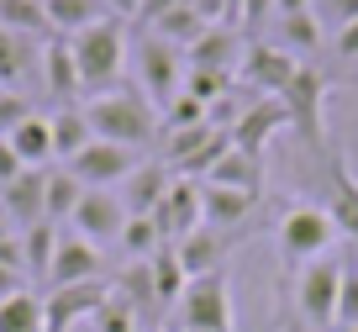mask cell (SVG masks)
Wrapping results in <instances>:
<instances>
[{"label": "cell", "instance_id": "obj_12", "mask_svg": "<svg viewBox=\"0 0 358 332\" xmlns=\"http://www.w3.org/2000/svg\"><path fill=\"white\" fill-rule=\"evenodd\" d=\"M85 279H106V248L85 243L79 233H64L53 248V269H48L43 285L58 290V285H85Z\"/></svg>", "mask_w": 358, "mask_h": 332}, {"label": "cell", "instance_id": "obj_17", "mask_svg": "<svg viewBox=\"0 0 358 332\" xmlns=\"http://www.w3.org/2000/svg\"><path fill=\"white\" fill-rule=\"evenodd\" d=\"M0 206L11 211L16 233L32 227V221H48V169H22L11 185L0 190Z\"/></svg>", "mask_w": 358, "mask_h": 332}, {"label": "cell", "instance_id": "obj_13", "mask_svg": "<svg viewBox=\"0 0 358 332\" xmlns=\"http://www.w3.org/2000/svg\"><path fill=\"white\" fill-rule=\"evenodd\" d=\"M280 127H290V116H285V100H280V95H264V100H253V106L237 116L232 148H243V153L264 158V153H268V137L280 132Z\"/></svg>", "mask_w": 358, "mask_h": 332}, {"label": "cell", "instance_id": "obj_43", "mask_svg": "<svg viewBox=\"0 0 358 332\" xmlns=\"http://www.w3.org/2000/svg\"><path fill=\"white\" fill-rule=\"evenodd\" d=\"M0 237H16V221H11V211L0 206Z\"/></svg>", "mask_w": 358, "mask_h": 332}, {"label": "cell", "instance_id": "obj_37", "mask_svg": "<svg viewBox=\"0 0 358 332\" xmlns=\"http://www.w3.org/2000/svg\"><path fill=\"white\" fill-rule=\"evenodd\" d=\"M237 16H243L248 32H258V27L274 16V0H237Z\"/></svg>", "mask_w": 358, "mask_h": 332}, {"label": "cell", "instance_id": "obj_36", "mask_svg": "<svg viewBox=\"0 0 358 332\" xmlns=\"http://www.w3.org/2000/svg\"><path fill=\"white\" fill-rule=\"evenodd\" d=\"M90 321H95V332H137V317H132V311H127V306H122L116 296L106 300V306L95 311Z\"/></svg>", "mask_w": 358, "mask_h": 332}, {"label": "cell", "instance_id": "obj_19", "mask_svg": "<svg viewBox=\"0 0 358 332\" xmlns=\"http://www.w3.org/2000/svg\"><path fill=\"white\" fill-rule=\"evenodd\" d=\"M201 211H206V227L237 233L258 211V195H243V190H227V185H201Z\"/></svg>", "mask_w": 358, "mask_h": 332}, {"label": "cell", "instance_id": "obj_31", "mask_svg": "<svg viewBox=\"0 0 358 332\" xmlns=\"http://www.w3.org/2000/svg\"><path fill=\"white\" fill-rule=\"evenodd\" d=\"M153 32H158V37H164V43H174V48H190V43H195V37H201V32H206V16H201V11H195L190 0H179V6H174V11H169V16H164V22H158V27H153Z\"/></svg>", "mask_w": 358, "mask_h": 332}, {"label": "cell", "instance_id": "obj_23", "mask_svg": "<svg viewBox=\"0 0 358 332\" xmlns=\"http://www.w3.org/2000/svg\"><path fill=\"white\" fill-rule=\"evenodd\" d=\"M6 143H11V153L22 158L27 169H53L58 164L53 158V122H48V116H27Z\"/></svg>", "mask_w": 358, "mask_h": 332}, {"label": "cell", "instance_id": "obj_22", "mask_svg": "<svg viewBox=\"0 0 358 332\" xmlns=\"http://www.w3.org/2000/svg\"><path fill=\"white\" fill-rule=\"evenodd\" d=\"M190 64L195 69H216V74L232 79V69L243 64V37L227 32V27H206V32L190 43Z\"/></svg>", "mask_w": 358, "mask_h": 332}, {"label": "cell", "instance_id": "obj_4", "mask_svg": "<svg viewBox=\"0 0 358 332\" xmlns=\"http://www.w3.org/2000/svg\"><path fill=\"white\" fill-rule=\"evenodd\" d=\"M337 285H343V248L301 264L295 275V306L311 332H337Z\"/></svg>", "mask_w": 358, "mask_h": 332}, {"label": "cell", "instance_id": "obj_14", "mask_svg": "<svg viewBox=\"0 0 358 332\" xmlns=\"http://www.w3.org/2000/svg\"><path fill=\"white\" fill-rule=\"evenodd\" d=\"M169 185H174V169H169L164 158H143V164L122 179V190H116V195H122L127 216H153L158 200L169 195Z\"/></svg>", "mask_w": 358, "mask_h": 332}, {"label": "cell", "instance_id": "obj_30", "mask_svg": "<svg viewBox=\"0 0 358 332\" xmlns=\"http://www.w3.org/2000/svg\"><path fill=\"white\" fill-rule=\"evenodd\" d=\"M79 195H85V185H79V179L69 174L64 164H53V169H48V221H53V227L74 216Z\"/></svg>", "mask_w": 358, "mask_h": 332}, {"label": "cell", "instance_id": "obj_25", "mask_svg": "<svg viewBox=\"0 0 358 332\" xmlns=\"http://www.w3.org/2000/svg\"><path fill=\"white\" fill-rule=\"evenodd\" d=\"M48 122H53V158H58V164H69V158H74L79 148H90V143H95L85 106H58L53 116H48Z\"/></svg>", "mask_w": 358, "mask_h": 332}, {"label": "cell", "instance_id": "obj_44", "mask_svg": "<svg viewBox=\"0 0 358 332\" xmlns=\"http://www.w3.org/2000/svg\"><path fill=\"white\" fill-rule=\"evenodd\" d=\"M343 332H358V327H343Z\"/></svg>", "mask_w": 358, "mask_h": 332}, {"label": "cell", "instance_id": "obj_8", "mask_svg": "<svg viewBox=\"0 0 358 332\" xmlns=\"http://www.w3.org/2000/svg\"><path fill=\"white\" fill-rule=\"evenodd\" d=\"M111 300V285L106 279H85V285H58L43 296V332H69L79 321H90L95 311Z\"/></svg>", "mask_w": 358, "mask_h": 332}, {"label": "cell", "instance_id": "obj_26", "mask_svg": "<svg viewBox=\"0 0 358 332\" xmlns=\"http://www.w3.org/2000/svg\"><path fill=\"white\" fill-rule=\"evenodd\" d=\"M58 237H64V233H58L53 221H32V227H22V264H27V279H48Z\"/></svg>", "mask_w": 358, "mask_h": 332}, {"label": "cell", "instance_id": "obj_28", "mask_svg": "<svg viewBox=\"0 0 358 332\" xmlns=\"http://www.w3.org/2000/svg\"><path fill=\"white\" fill-rule=\"evenodd\" d=\"M0 27H11V32H22V37H37V43L53 37L43 0H0Z\"/></svg>", "mask_w": 358, "mask_h": 332}, {"label": "cell", "instance_id": "obj_3", "mask_svg": "<svg viewBox=\"0 0 358 332\" xmlns=\"http://www.w3.org/2000/svg\"><path fill=\"white\" fill-rule=\"evenodd\" d=\"M132 74H137V90L153 100V111L164 116V106L185 90V48L164 43L158 32H143L132 43Z\"/></svg>", "mask_w": 358, "mask_h": 332}, {"label": "cell", "instance_id": "obj_42", "mask_svg": "<svg viewBox=\"0 0 358 332\" xmlns=\"http://www.w3.org/2000/svg\"><path fill=\"white\" fill-rule=\"evenodd\" d=\"M295 11H311V0H274V16H295Z\"/></svg>", "mask_w": 358, "mask_h": 332}, {"label": "cell", "instance_id": "obj_16", "mask_svg": "<svg viewBox=\"0 0 358 332\" xmlns=\"http://www.w3.org/2000/svg\"><path fill=\"white\" fill-rule=\"evenodd\" d=\"M295 69H301V58H290L280 43H253L248 48V64H243V79L253 90H264V95H285Z\"/></svg>", "mask_w": 358, "mask_h": 332}, {"label": "cell", "instance_id": "obj_35", "mask_svg": "<svg viewBox=\"0 0 358 332\" xmlns=\"http://www.w3.org/2000/svg\"><path fill=\"white\" fill-rule=\"evenodd\" d=\"M27 116H37V111H32V95H22V90H0V137H11Z\"/></svg>", "mask_w": 358, "mask_h": 332}, {"label": "cell", "instance_id": "obj_32", "mask_svg": "<svg viewBox=\"0 0 358 332\" xmlns=\"http://www.w3.org/2000/svg\"><path fill=\"white\" fill-rule=\"evenodd\" d=\"M116 248H122V254L137 264V258H153L158 248H164V233H158V221H153V216H127L122 243H116Z\"/></svg>", "mask_w": 358, "mask_h": 332}, {"label": "cell", "instance_id": "obj_33", "mask_svg": "<svg viewBox=\"0 0 358 332\" xmlns=\"http://www.w3.org/2000/svg\"><path fill=\"white\" fill-rule=\"evenodd\" d=\"M358 327V243L343 248V285H337V332Z\"/></svg>", "mask_w": 358, "mask_h": 332}, {"label": "cell", "instance_id": "obj_11", "mask_svg": "<svg viewBox=\"0 0 358 332\" xmlns=\"http://www.w3.org/2000/svg\"><path fill=\"white\" fill-rule=\"evenodd\" d=\"M153 221H158V233H164V243H179V237H190L195 227H206V211H201V179L174 174V185H169V195L158 200Z\"/></svg>", "mask_w": 358, "mask_h": 332}, {"label": "cell", "instance_id": "obj_40", "mask_svg": "<svg viewBox=\"0 0 358 332\" xmlns=\"http://www.w3.org/2000/svg\"><path fill=\"white\" fill-rule=\"evenodd\" d=\"M16 290H27V275H22V269H6V264H0V300H11Z\"/></svg>", "mask_w": 358, "mask_h": 332}, {"label": "cell", "instance_id": "obj_15", "mask_svg": "<svg viewBox=\"0 0 358 332\" xmlns=\"http://www.w3.org/2000/svg\"><path fill=\"white\" fill-rule=\"evenodd\" d=\"M37 74H43L37 37H22L11 27H0V90H22L27 95V85H37Z\"/></svg>", "mask_w": 358, "mask_h": 332}, {"label": "cell", "instance_id": "obj_20", "mask_svg": "<svg viewBox=\"0 0 358 332\" xmlns=\"http://www.w3.org/2000/svg\"><path fill=\"white\" fill-rule=\"evenodd\" d=\"M201 185H227V190H243V195H264V158L243 153V148H227Z\"/></svg>", "mask_w": 358, "mask_h": 332}, {"label": "cell", "instance_id": "obj_38", "mask_svg": "<svg viewBox=\"0 0 358 332\" xmlns=\"http://www.w3.org/2000/svg\"><path fill=\"white\" fill-rule=\"evenodd\" d=\"M332 53L337 58H358V22H348L343 32H332Z\"/></svg>", "mask_w": 358, "mask_h": 332}, {"label": "cell", "instance_id": "obj_18", "mask_svg": "<svg viewBox=\"0 0 358 332\" xmlns=\"http://www.w3.org/2000/svg\"><path fill=\"white\" fill-rule=\"evenodd\" d=\"M43 90L58 100V106H79V95H85L69 37H48V43H43Z\"/></svg>", "mask_w": 358, "mask_h": 332}, {"label": "cell", "instance_id": "obj_1", "mask_svg": "<svg viewBox=\"0 0 358 332\" xmlns=\"http://www.w3.org/2000/svg\"><path fill=\"white\" fill-rule=\"evenodd\" d=\"M85 116H90V132L101 137V143H122V148H137V153L164 132L153 100L137 85H116V90H106V95H90Z\"/></svg>", "mask_w": 358, "mask_h": 332}, {"label": "cell", "instance_id": "obj_41", "mask_svg": "<svg viewBox=\"0 0 358 332\" xmlns=\"http://www.w3.org/2000/svg\"><path fill=\"white\" fill-rule=\"evenodd\" d=\"M106 6H111V16H122V22H132V16H137V6H143V0H106Z\"/></svg>", "mask_w": 358, "mask_h": 332}, {"label": "cell", "instance_id": "obj_6", "mask_svg": "<svg viewBox=\"0 0 358 332\" xmlns=\"http://www.w3.org/2000/svg\"><path fill=\"white\" fill-rule=\"evenodd\" d=\"M179 332H237V317H232V290H227V275H201L185 285L179 296Z\"/></svg>", "mask_w": 358, "mask_h": 332}, {"label": "cell", "instance_id": "obj_10", "mask_svg": "<svg viewBox=\"0 0 358 332\" xmlns=\"http://www.w3.org/2000/svg\"><path fill=\"white\" fill-rule=\"evenodd\" d=\"M122 227H127V206L116 190H85L69 216V233H79L85 243L106 248V243H122Z\"/></svg>", "mask_w": 358, "mask_h": 332}, {"label": "cell", "instance_id": "obj_5", "mask_svg": "<svg viewBox=\"0 0 358 332\" xmlns=\"http://www.w3.org/2000/svg\"><path fill=\"white\" fill-rule=\"evenodd\" d=\"M274 237H280V254L290 258V264H311V258H322V254H332L337 248V221H332V211L327 206H290L280 216V227H274Z\"/></svg>", "mask_w": 358, "mask_h": 332}, {"label": "cell", "instance_id": "obj_29", "mask_svg": "<svg viewBox=\"0 0 358 332\" xmlns=\"http://www.w3.org/2000/svg\"><path fill=\"white\" fill-rule=\"evenodd\" d=\"M0 332H43V296L16 290L11 300H0Z\"/></svg>", "mask_w": 358, "mask_h": 332}, {"label": "cell", "instance_id": "obj_27", "mask_svg": "<svg viewBox=\"0 0 358 332\" xmlns=\"http://www.w3.org/2000/svg\"><path fill=\"white\" fill-rule=\"evenodd\" d=\"M274 43L285 48L290 58H311L316 48H322V22H316L311 11H295V16H280V37Z\"/></svg>", "mask_w": 358, "mask_h": 332}, {"label": "cell", "instance_id": "obj_34", "mask_svg": "<svg viewBox=\"0 0 358 332\" xmlns=\"http://www.w3.org/2000/svg\"><path fill=\"white\" fill-rule=\"evenodd\" d=\"M311 16L322 22V32H343L348 22H358V0H311Z\"/></svg>", "mask_w": 358, "mask_h": 332}, {"label": "cell", "instance_id": "obj_9", "mask_svg": "<svg viewBox=\"0 0 358 332\" xmlns=\"http://www.w3.org/2000/svg\"><path fill=\"white\" fill-rule=\"evenodd\" d=\"M327 74L322 69H311V64H301L295 69V79L285 85V116H290V127L306 137V143H322V106H327Z\"/></svg>", "mask_w": 358, "mask_h": 332}, {"label": "cell", "instance_id": "obj_39", "mask_svg": "<svg viewBox=\"0 0 358 332\" xmlns=\"http://www.w3.org/2000/svg\"><path fill=\"white\" fill-rule=\"evenodd\" d=\"M22 169H27V164H22V158H16V153H11V143H6V137H0V190L11 185V179H16V174H22Z\"/></svg>", "mask_w": 358, "mask_h": 332}, {"label": "cell", "instance_id": "obj_24", "mask_svg": "<svg viewBox=\"0 0 358 332\" xmlns=\"http://www.w3.org/2000/svg\"><path fill=\"white\" fill-rule=\"evenodd\" d=\"M43 11H48L53 37H74V32H85V27L106 22L111 6H106V0H43Z\"/></svg>", "mask_w": 358, "mask_h": 332}, {"label": "cell", "instance_id": "obj_2", "mask_svg": "<svg viewBox=\"0 0 358 332\" xmlns=\"http://www.w3.org/2000/svg\"><path fill=\"white\" fill-rule=\"evenodd\" d=\"M69 48H74V69H79L85 95H106V90H116V85H122V74H127V64H132L122 16H106V22L74 32V37H69Z\"/></svg>", "mask_w": 358, "mask_h": 332}, {"label": "cell", "instance_id": "obj_7", "mask_svg": "<svg viewBox=\"0 0 358 332\" xmlns=\"http://www.w3.org/2000/svg\"><path fill=\"white\" fill-rule=\"evenodd\" d=\"M137 164H143V153H137V148L101 143V137H95V143H90V148H79V153L69 158L64 169H69V174H74L85 190H116V185H122V179L132 174Z\"/></svg>", "mask_w": 358, "mask_h": 332}, {"label": "cell", "instance_id": "obj_21", "mask_svg": "<svg viewBox=\"0 0 358 332\" xmlns=\"http://www.w3.org/2000/svg\"><path fill=\"white\" fill-rule=\"evenodd\" d=\"M174 254H179V269H185L190 279L216 275V269H222V254H227V233H216V227H195L190 237H179V243H174Z\"/></svg>", "mask_w": 358, "mask_h": 332}]
</instances>
